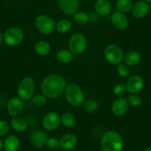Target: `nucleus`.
I'll return each instance as SVG.
<instances>
[{
  "mask_svg": "<svg viewBox=\"0 0 151 151\" xmlns=\"http://www.w3.org/2000/svg\"><path fill=\"white\" fill-rule=\"evenodd\" d=\"M110 20L113 25L119 30H125L128 26V19L123 13L116 11L111 15Z\"/></svg>",
  "mask_w": 151,
  "mask_h": 151,
  "instance_id": "nucleus-15",
  "label": "nucleus"
},
{
  "mask_svg": "<svg viewBox=\"0 0 151 151\" xmlns=\"http://www.w3.org/2000/svg\"><path fill=\"white\" fill-rule=\"evenodd\" d=\"M127 92L130 94H136L140 92L144 87V80L139 76H133L129 78L126 84Z\"/></svg>",
  "mask_w": 151,
  "mask_h": 151,
  "instance_id": "nucleus-13",
  "label": "nucleus"
},
{
  "mask_svg": "<svg viewBox=\"0 0 151 151\" xmlns=\"http://www.w3.org/2000/svg\"><path fill=\"white\" fill-rule=\"evenodd\" d=\"M64 93L67 101L73 107H80L85 101L83 91L76 83L71 82L68 84Z\"/></svg>",
  "mask_w": 151,
  "mask_h": 151,
  "instance_id": "nucleus-3",
  "label": "nucleus"
},
{
  "mask_svg": "<svg viewBox=\"0 0 151 151\" xmlns=\"http://www.w3.org/2000/svg\"><path fill=\"white\" fill-rule=\"evenodd\" d=\"M77 144V138L73 133H66L59 139L60 147L64 150H70L73 149Z\"/></svg>",
  "mask_w": 151,
  "mask_h": 151,
  "instance_id": "nucleus-17",
  "label": "nucleus"
},
{
  "mask_svg": "<svg viewBox=\"0 0 151 151\" xmlns=\"http://www.w3.org/2000/svg\"><path fill=\"white\" fill-rule=\"evenodd\" d=\"M36 53L40 56H46L51 51V46L45 40H40L34 46Z\"/></svg>",
  "mask_w": 151,
  "mask_h": 151,
  "instance_id": "nucleus-21",
  "label": "nucleus"
},
{
  "mask_svg": "<svg viewBox=\"0 0 151 151\" xmlns=\"http://www.w3.org/2000/svg\"><path fill=\"white\" fill-rule=\"evenodd\" d=\"M95 10L98 15L105 17L111 12V5L108 0H96Z\"/></svg>",
  "mask_w": 151,
  "mask_h": 151,
  "instance_id": "nucleus-18",
  "label": "nucleus"
},
{
  "mask_svg": "<svg viewBox=\"0 0 151 151\" xmlns=\"http://www.w3.org/2000/svg\"><path fill=\"white\" fill-rule=\"evenodd\" d=\"M24 31L19 27H12L3 33L5 44L10 47H16L21 44L24 40Z\"/></svg>",
  "mask_w": 151,
  "mask_h": 151,
  "instance_id": "nucleus-8",
  "label": "nucleus"
},
{
  "mask_svg": "<svg viewBox=\"0 0 151 151\" xmlns=\"http://www.w3.org/2000/svg\"><path fill=\"white\" fill-rule=\"evenodd\" d=\"M4 41V39H3V34L0 33V45L2 44V42Z\"/></svg>",
  "mask_w": 151,
  "mask_h": 151,
  "instance_id": "nucleus-35",
  "label": "nucleus"
},
{
  "mask_svg": "<svg viewBox=\"0 0 151 151\" xmlns=\"http://www.w3.org/2000/svg\"><path fill=\"white\" fill-rule=\"evenodd\" d=\"M75 55L70 50L61 49L56 53V59L62 64H68L73 59Z\"/></svg>",
  "mask_w": 151,
  "mask_h": 151,
  "instance_id": "nucleus-23",
  "label": "nucleus"
},
{
  "mask_svg": "<svg viewBox=\"0 0 151 151\" xmlns=\"http://www.w3.org/2000/svg\"><path fill=\"white\" fill-rule=\"evenodd\" d=\"M30 138L33 146L37 148H42L45 146L49 137L45 132L40 130H35L30 133Z\"/></svg>",
  "mask_w": 151,
  "mask_h": 151,
  "instance_id": "nucleus-14",
  "label": "nucleus"
},
{
  "mask_svg": "<svg viewBox=\"0 0 151 151\" xmlns=\"http://www.w3.org/2000/svg\"><path fill=\"white\" fill-rule=\"evenodd\" d=\"M46 146L50 150H56L58 147H60L59 145V139H56L55 137H50L48 138L47 141V143H46Z\"/></svg>",
  "mask_w": 151,
  "mask_h": 151,
  "instance_id": "nucleus-33",
  "label": "nucleus"
},
{
  "mask_svg": "<svg viewBox=\"0 0 151 151\" xmlns=\"http://www.w3.org/2000/svg\"><path fill=\"white\" fill-rule=\"evenodd\" d=\"M36 30L43 35H50L56 30V22L52 17L47 15H39L34 22Z\"/></svg>",
  "mask_w": 151,
  "mask_h": 151,
  "instance_id": "nucleus-5",
  "label": "nucleus"
},
{
  "mask_svg": "<svg viewBox=\"0 0 151 151\" xmlns=\"http://www.w3.org/2000/svg\"><path fill=\"white\" fill-rule=\"evenodd\" d=\"M129 108V103L127 99L119 97L113 101L111 105V111L114 116L122 117L127 113Z\"/></svg>",
  "mask_w": 151,
  "mask_h": 151,
  "instance_id": "nucleus-10",
  "label": "nucleus"
},
{
  "mask_svg": "<svg viewBox=\"0 0 151 151\" xmlns=\"http://www.w3.org/2000/svg\"><path fill=\"white\" fill-rule=\"evenodd\" d=\"M127 101L130 105L134 107H139L142 103V98L137 94H130L127 99Z\"/></svg>",
  "mask_w": 151,
  "mask_h": 151,
  "instance_id": "nucleus-31",
  "label": "nucleus"
},
{
  "mask_svg": "<svg viewBox=\"0 0 151 151\" xmlns=\"http://www.w3.org/2000/svg\"><path fill=\"white\" fill-rule=\"evenodd\" d=\"M58 5L62 12L68 16H73L80 7L79 0H59Z\"/></svg>",
  "mask_w": 151,
  "mask_h": 151,
  "instance_id": "nucleus-11",
  "label": "nucleus"
},
{
  "mask_svg": "<svg viewBox=\"0 0 151 151\" xmlns=\"http://www.w3.org/2000/svg\"><path fill=\"white\" fill-rule=\"evenodd\" d=\"M60 124L61 116L54 111H50L46 113L42 119L43 127L49 131L56 130Z\"/></svg>",
  "mask_w": 151,
  "mask_h": 151,
  "instance_id": "nucleus-9",
  "label": "nucleus"
},
{
  "mask_svg": "<svg viewBox=\"0 0 151 151\" xmlns=\"http://www.w3.org/2000/svg\"><path fill=\"white\" fill-rule=\"evenodd\" d=\"M145 1L147 2V3H151V0H145Z\"/></svg>",
  "mask_w": 151,
  "mask_h": 151,
  "instance_id": "nucleus-38",
  "label": "nucleus"
},
{
  "mask_svg": "<svg viewBox=\"0 0 151 151\" xmlns=\"http://www.w3.org/2000/svg\"><path fill=\"white\" fill-rule=\"evenodd\" d=\"M84 110L88 113H94L99 108L98 101L93 99H89L83 103Z\"/></svg>",
  "mask_w": 151,
  "mask_h": 151,
  "instance_id": "nucleus-28",
  "label": "nucleus"
},
{
  "mask_svg": "<svg viewBox=\"0 0 151 151\" xmlns=\"http://www.w3.org/2000/svg\"><path fill=\"white\" fill-rule=\"evenodd\" d=\"M141 55L136 50H130L124 54V62L129 67H133L137 65L141 61Z\"/></svg>",
  "mask_w": 151,
  "mask_h": 151,
  "instance_id": "nucleus-22",
  "label": "nucleus"
},
{
  "mask_svg": "<svg viewBox=\"0 0 151 151\" xmlns=\"http://www.w3.org/2000/svg\"><path fill=\"white\" fill-rule=\"evenodd\" d=\"M73 20L79 25H85L90 21V17L88 14L83 11H78L73 15Z\"/></svg>",
  "mask_w": 151,
  "mask_h": 151,
  "instance_id": "nucleus-27",
  "label": "nucleus"
},
{
  "mask_svg": "<svg viewBox=\"0 0 151 151\" xmlns=\"http://www.w3.org/2000/svg\"><path fill=\"white\" fill-rule=\"evenodd\" d=\"M133 5L132 0H117L116 5L118 11L124 14L131 11Z\"/></svg>",
  "mask_w": 151,
  "mask_h": 151,
  "instance_id": "nucleus-26",
  "label": "nucleus"
},
{
  "mask_svg": "<svg viewBox=\"0 0 151 151\" xmlns=\"http://www.w3.org/2000/svg\"><path fill=\"white\" fill-rule=\"evenodd\" d=\"M2 148H3V142L1 139H0V151L2 150Z\"/></svg>",
  "mask_w": 151,
  "mask_h": 151,
  "instance_id": "nucleus-36",
  "label": "nucleus"
},
{
  "mask_svg": "<svg viewBox=\"0 0 151 151\" xmlns=\"http://www.w3.org/2000/svg\"><path fill=\"white\" fill-rule=\"evenodd\" d=\"M71 27H72V24H71L70 21L66 19H61L56 23V30H57L58 33H66L70 30Z\"/></svg>",
  "mask_w": 151,
  "mask_h": 151,
  "instance_id": "nucleus-25",
  "label": "nucleus"
},
{
  "mask_svg": "<svg viewBox=\"0 0 151 151\" xmlns=\"http://www.w3.org/2000/svg\"><path fill=\"white\" fill-rule=\"evenodd\" d=\"M144 151H151V147H150L146 148V149H145Z\"/></svg>",
  "mask_w": 151,
  "mask_h": 151,
  "instance_id": "nucleus-37",
  "label": "nucleus"
},
{
  "mask_svg": "<svg viewBox=\"0 0 151 151\" xmlns=\"http://www.w3.org/2000/svg\"><path fill=\"white\" fill-rule=\"evenodd\" d=\"M150 10L149 5L145 1H138L133 4L131 9L132 15L136 19H142L146 17Z\"/></svg>",
  "mask_w": 151,
  "mask_h": 151,
  "instance_id": "nucleus-16",
  "label": "nucleus"
},
{
  "mask_svg": "<svg viewBox=\"0 0 151 151\" xmlns=\"http://www.w3.org/2000/svg\"><path fill=\"white\" fill-rule=\"evenodd\" d=\"M11 127H13V129L14 130H16L17 132L22 133V132L25 131L27 129V127H28V122L24 117L18 116L13 117L11 122Z\"/></svg>",
  "mask_w": 151,
  "mask_h": 151,
  "instance_id": "nucleus-19",
  "label": "nucleus"
},
{
  "mask_svg": "<svg viewBox=\"0 0 151 151\" xmlns=\"http://www.w3.org/2000/svg\"><path fill=\"white\" fill-rule=\"evenodd\" d=\"M77 151H83V150H77Z\"/></svg>",
  "mask_w": 151,
  "mask_h": 151,
  "instance_id": "nucleus-39",
  "label": "nucleus"
},
{
  "mask_svg": "<svg viewBox=\"0 0 151 151\" xmlns=\"http://www.w3.org/2000/svg\"><path fill=\"white\" fill-rule=\"evenodd\" d=\"M101 151H122L123 140L116 131L108 130L102 135L100 142Z\"/></svg>",
  "mask_w": 151,
  "mask_h": 151,
  "instance_id": "nucleus-2",
  "label": "nucleus"
},
{
  "mask_svg": "<svg viewBox=\"0 0 151 151\" xmlns=\"http://www.w3.org/2000/svg\"><path fill=\"white\" fill-rule=\"evenodd\" d=\"M67 81L62 76L50 74L43 79L41 82L42 93L47 98L54 99L60 97L65 93Z\"/></svg>",
  "mask_w": 151,
  "mask_h": 151,
  "instance_id": "nucleus-1",
  "label": "nucleus"
},
{
  "mask_svg": "<svg viewBox=\"0 0 151 151\" xmlns=\"http://www.w3.org/2000/svg\"><path fill=\"white\" fill-rule=\"evenodd\" d=\"M47 99L44 94H36L33 96L31 100L36 107H44L47 103Z\"/></svg>",
  "mask_w": 151,
  "mask_h": 151,
  "instance_id": "nucleus-29",
  "label": "nucleus"
},
{
  "mask_svg": "<svg viewBox=\"0 0 151 151\" xmlns=\"http://www.w3.org/2000/svg\"><path fill=\"white\" fill-rule=\"evenodd\" d=\"M20 145V141L17 136L11 135L3 142V148L5 151H17Z\"/></svg>",
  "mask_w": 151,
  "mask_h": 151,
  "instance_id": "nucleus-20",
  "label": "nucleus"
},
{
  "mask_svg": "<svg viewBox=\"0 0 151 151\" xmlns=\"http://www.w3.org/2000/svg\"><path fill=\"white\" fill-rule=\"evenodd\" d=\"M61 124L68 128L73 127L76 124V118L72 113L65 112L61 116Z\"/></svg>",
  "mask_w": 151,
  "mask_h": 151,
  "instance_id": "nucleus-24",
  "label": "nucleus"
},
{
  "mask_svg": "<svg viewBox=\"0 0 151 151\" xmlns=\"http://www.w3.org/2000/svg\"><path fill=\"white\" fill-rule=\"evenodd\" d=\"M104 55L106 60L113 65H118L124 62V52L119 46L116 44H110L106 46Z\"/></svg>",
  "mask_w": 151,
  "mask_h": 151,
  "instance_id": "nucleus-6",
  "label": "nucleus"
},
{
  "mask_svg": "<svg viewBox=\"0 0 151 151\" xmlns=\"http://www.w3.org/2000/svg\"><path fill=\"white\" fill-rule=\"evenodd\" d=\"M7 110L11 116L14 117L20 116L24 110V102L18 96L13 97L8 101Z\"/></svg>",
  "mask_w": 151,
  "mask_h": 151,
  "instance_id": "nucleus-12",
  "label": "nucleus"
},
{
  "mask_svg": "<svg viewBox=\"0 0 151 151\" xmlns=\"http://www.w3.org/2000/svg\"><path fill=\"white\" fill-rule=\"evenodd\" d=\"M68 47L76 56L82 53L88 47V40L86 36L82 33L73 34L68 41Z\"/></svg>",
  "mask_w": 151,
  "mask_h": 151,
  "instance_id": "nucleus-7",
  "label": "nucleus"
},
{
  "mask_svg": "<svg viewBox=\"0 0 151 151\" xmlns=\"http://www.w3.org/2000/svg\"><path fill=\"white\" fill-rule=\"evenodd\" d=\"M113 91L114 95L119 97H122L126 93V92H127L126 85H123V84H117V85H116L113 88Z\"/></svg>",
  "mask_w": 151,
  "mask_h": 151,
  "instance_id": "nucleus-32",
  "label": "nucleus"
},
{
  "mask_svg": "<svg viewBox=\"0 0 151 151\" xmlns=\"http://www.w3.org/2000/svg\"><path fill=\"white\" fill-rule=\"evenodd\" d=\"M10 130V126L5 120L0 119V136H5L8 133Z\"/></svg>",
  "mask_w": 151,
  "mask_h": 151,
  "instance_id": "nucleus-34",
  "label": "nucleus"
},
{
  "mask_svg": "<svg viewBox=\"0 0 151 151\" xmlns=\"http://www.w3.org/2000/svg\"><path fill=\"white\" fill-rule=\"evenodd\" d=\"M36 83L34 79L30 76H26L19 82L17 89L19 98L23 101L30 100L34 96Z\"/></svg>",
  "mask_w": 151,
  "mask_h": 151,
  "instance_id": "nucleus-4",
  "label": "nucleus"
},
{
  "mask_svg": "<svg viewBox=\"0 0 151 151\" xmlns=\"http://www.w3.org/2000/svg\"><path fill=\"white\" fill-rule=\"evenodd\" d=\"M117 73L119 76L122 78H126L130 76V68L125 63H121L117 65Z\"/></svg>",
  "mask_w": 151,
  "mask_h": 151,
  "instance_id": "nucleus-30",
  "label": "nucleus"
}]
</instances>
